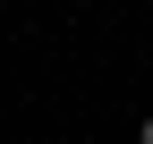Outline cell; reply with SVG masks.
<instances>
[{
  "label": "cell",
  "instance_id": "cell-1",
  "mask_svg": "<svg viewBox=\"0 0 153 144\" xmlns=\"http://www.w3.org/2000/svg\"><path fill=\"white\" fill-rule=\"evenodd\" d=\"M145 144H153V119H145Z\"/></svg>",
  "mask_w": 153,
  "mask_h": 144
}]
</instances>
